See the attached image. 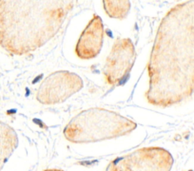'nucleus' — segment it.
Wrapping results in <instances>:
<instances>
[{"label":"nucleus","instance_id":"4","mask_svg":"<svg viewBox=\"0 0 194 171\" xmlns=\"http://www.w3.org/2000/svg\"><path fill=\"white\" fill-rule=\"evenodd\" d=\"M174 159L160 146H145L111 160L106 171H170Z\"/></svg>","mask_w":194,"mask_h":171},{"label":"nucleus","instance_id":"5","mask_svg":"<svg viewBox=\"0 0 194 171\" xmlns=\"http://www.w3.org/2000/svg\"><path fill=\"white\" fill-rule=\"evenodd\" d=\"M135 60L136 50L130 38L115 39L103 68L104 81L109 87L124 85L130 76Z\"/></svg>","mask_w":194,"mask_h":171},{"label":"nucleus","instance_id":"8","mask_svg":"<svg viewBox=\"0 0 194 171\" xmlns=\"http://www.w3.org/2000/svg\"><path fill=\"white\" fill-rule=\"evenodd\" d=\"M105 13L111 19L124 20L130 11V0H102Z\"/></svg>","mask_w":194,"mask_h":171},{"label":"nucleus","instance_id":"9","mask_svg":"<svg viewBox=\"0 0 194 171\" xmlns=\"http://www.w3.org/2000/svg\"><path fill=\"white\" fill-rule=\"evenodd\" d=\"M42 171H65L63 169H58V168H48V169H44Z\"/></svg>","mask_w":194,"mask_h":171},{"label":"nucleus","instance_id":"3","mask_svg":"<svg viewBox=\"0 0 194 171\" xmlns=\"http://www.w3.org/2000/svg\"><path fill=\"white\" fill-rule=\"evenodd\" d=\"M136 128V122L118 112L91 107L71 118L64 128L63 135L71 143L89 144L129 135Z\"/></svg>","mask_w":194,"mask_h":171},{"label":"nucleus","instance_id":"1","mask_svg":"<svg viewBox=\"0 0 194 171\" xmlns=\"http://www.w3.org/2000/svg\"><path fill=\"white\" fill-rule=\"evenodd\" d=\"M148 104L178 106L194 95V0L174 5L160 21L147 63Z\"/></svg>","mask_w":194,"mask_h":171},{"label":"nucleus","instance_id":"6","mask_svg":"<svg viewBox=\"0 0 194 171\" xmlns=\"http://www.w3.org/2000/svg\"><path fill=\"white\" fill-rule=\"evenodd\" d=\"M83 87L84 82L78 74L69 70H56L41 82L35 98L45 106L61 104L79 92Z\"/></svg>","mask_w":194,"mask_h":171},{"label":"nucleus","instance_id":"2","mask_svg":"<svg viewBox=\"0 0 194 171\" xmlns=\"http://www.w3.org/2000/svg\"><path fill=\"white\" fill-rule=\"evenodd\" d=\"M75 0H0V44L12 55L45 46L60 32Z\"/></svg>","mask_w":194,"mask_h":171},{"label":"nucleus","instance_id":"7","mask_svg":"<svg viewBox=\"0 0 194 171\" xmlns=\"http://www.w3.org/2000/svg\"><path fill=\"white\" fill-rule=\"evenodd\" d=\"M105 27L102 18L94 13L80 33L74 52L81 60H90L100 54L103 48Z\"/></svg>","mask_w":194,"mask_h":171}]
</instances>
